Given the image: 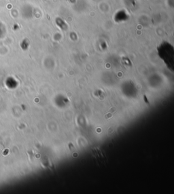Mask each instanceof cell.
I'll use <instances>...</instances> for the list:
<instances>
[{"label": "cell", "instance_id": "6da1fadb", "mask_svg": "<svg viewBox=\"0 0 174 194\" xmlns=\"http://www.w3.org/2000/svg\"><path fill=\"white\" fill-rule=\"evenodd\" d=\"M158 54L171 72L174 69V48L170 43L163 42L157 47Z\"/></svg>", "mask_w": 174, "mask_h": 194}]
</instances>
